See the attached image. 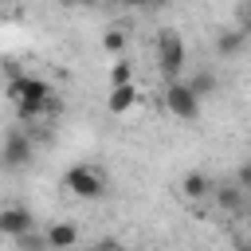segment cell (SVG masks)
Instances as JSON below:
<instances>
[{
	"instance_id": "9",
	"label": "cell",
	"mask_w": 251,
	"mask_h": 251,
	"mask_svg": "<svg viewBox=\"0 0 251 251\" xmlns=\"http://www.w3.org/2000/svg\"><path fill=\"white\" fill-rule=\"evenodd\" d=\"M188 86H192V90H196L200 98H208V94L216 90V75H208V71H196V75L188 78Z\"/></svg>"
},
{
	"instance_id": "8",
	"label": "cell",
	"mask_w": 251,
	"mask_h": 251,
	"mask_svg": "<svg viewBox=\"0 0 251 251\" xmlns=\"http://www.w3.org/2000/svg\"><path fill=\"white\" fill-rule=\"evenodd\" d=\"M43 243H47V247H71V243H78V231H75L71 224H55Z\"/></svg>"
},
{
	"instance_id": "16",
	"label": "cell",
	"mask_w": 251,
	"mask_h": 251,
	"mask_svg": "<svg viewBox=\"0 0 251 251\" xmlns=\"http://www.w3.org/2000/svg\"><path fill=\"white\" fill-rule=\"evenodd\" d=\"M59 4H67V8H71V4H82V0H59Z\"/></svg>"
},
{
	"instance_id": "15",
	"label": "cell",
	"mask_w": 251,
	"mask_h": 251,
	"mask_svg": "<svg viewBox=\"0 0 251 251\" xmlns=\"http://www.w3.org/2000/svg\"><path fill=\"white\" fill-rule=\"evenodd\" d=\"M122 4H129V8H145V4H153V0H122Z\"/></svg>"
},
{
	"instance_id": "11",
	"label": "cell",
	"mask_w": 251,
	"mask_h": 251,
	"mask_svg": "<svg viewBox=\"0 0 251 251\" xmlns=\"http://www.w3.org/2000/svg\"><path fill=\"white\" fill-rule=\"evenodd\" d=\"M239 43H243V31H227V35H220V39H216L220 55H231V51H239Z\"/></svg>"
},
{
	"instance_id": "12",
	"label": "cell",
	"mask_w": 251,
	"mask_h": 251,
	"mask_svg": "<svg viewBox=\"0 0 251 251\" xmlns=\"http://www.w3.org/2000/svg\"><path fill=\"white\" fill-rule=\"evenodd\" d=\"M184 192H188V196H204V192H208V176L188 173V176H184Z\"/></svg>"
},
{
	"instance_id": "14",
	"label": "cell",
	"mask_w": 251,
	"mask_h": 251,
	"mask_svg": "<svg viewBox=\"0 0 251 251\" xmlns=\"http://www.w3.org/2000/svg\"><path fill=\"white\" fill-rule=\"evenodd\" d=\"M239 188H251V165L239 169Z\"/></svg>"
},
{
	"instance_id": "4",
	"label": "cell",
	"mask_w": 251,
	"mask_h": 251,
	"mask_svg": "<svg viewBox=\"0 0 251 251\" xmlns=\"http://www.w3.org/2000/svg\"><path fill=\"white\" fill-rule=\"evenodd\" d=\"M157 63H161V71H165L169 78H176L180 67H184V43H180V35H176L173 27L157 35Z\"/></svg>"
},
{
	"instance_id": "20",
	"label": "cell",
	"mask_w": 251,
	"mask_h": 251,
	"mask_svg": "<svg viewBox=\"0 0 251 251\" xmlns=\"http://www.w3.org/2000/svg\"><path fill=\"white\" fill-rule=\"evenodd\" d=\"M247 224H251V216H247Z\"/></svg>"
},
{
	"instance_id": "5",
	"label": "cell",
	"mask_w": 251,
	"mask_h": 251,
	"mask_svg": "<svg viewBox=\"0 0 251 251\" xmlns=\"http://www.w3.org/2000/svg\"><path fill=\"white\" fill-rule=\"evenodd\" d=\"M27 157H31V141H27L24 133H8V145H4V165H8V169H20Z\"/></svg>"
},
{
	"instance_id": "19",
	"label": "cell",
	"mask_w": 251,
	"mask_h": 251,
	"mask_svg": "<svg viewBox=\"0 0 251 251\" xmlns=\"http://www.w3.org/2000/svg\"><path fill=\"white\" fill-rule=\"evenodd\" d=\"M82 4H90V0H82Z\"/></svg>"
},
{
	"instance_id": "13",
	"label": "cell",
	"mask_w": 251,
	"mask_h": 251,
	"mask_svg": "<svg viewBox=\"0 0 251 251\" xmlns=\"http://www.w3.org/2000/svg\"><path fill=\"white\" fill-rule=\"evenodd\" d=\"M110 82H114V86H118V82H133V67H129L126 59H118L114 71H110Z\"/></svg>"
},
{
	"instance_id": "10",
	"label": "cell",
	"mask_w": 251,
	"mask_h": 251,
	"mask_svg": "<svg viewBox=\"0 0 251 251\" xmlns=\"http://www.w3.org/2000/svg\"><path fill=\"white\" fill-rule=\"evenodd\" d=\"M102 47H106L110 55H122V51H126V31H106V35H102Z\"/></svg>"
},
{
	"instance_id": "2",
	"label": "cell",
	"mask_w": 251,
	"mask_h": 251,
	"mask_svg": "<svg viewBox=\"0 0 251 251\" xmlns=\"http://www.w3.org/2000/svg\"><path fill=\"white\" fill-rule=\"evenodd\" d=\"M165 106H169V114L173 118H180V122H196L200 118V94L188 86V82H169V90H165Z\"/></svg>"
},
{
	"instance_id": "3",
	"label": "cell",
	"mask_w": 251,
	"mask_h": 251,
	"mask_svg": "<svg viewBox=\"0 0 251 251\" xmlns=\"http://www.w3.org/2000/svg\"><path fill=\"white\" fill-rule=\"evenodd\" d=\"M63 184H67L78 200H94V196L106 192V180H102V173H98L94 165H75V169L63 176Z\"/></svg>"
},
{
	"instance_id": "7",
	"label": "cell",
	"mask_w": 251,
	"mask_h": 251,
	"mask_svg": "<svg viewBox=\"0 0 251 251\" xmlns=\"http://www.w3.org/2000/svg\"><path fill=\"white\" fill-rule=\"evenodd\" d=\"M133 102H137V90H133V82H118V86L110 90V102H106V106H110V114H126Z\"/></svg>"
},
{
	"instance_id": "18",
	"label": "cell",
	"mask_w": 251,
	"mask_h": 251,
	"mask_svg": "<svg viewBox=\"0 0 251 251\" xmlns=\"http://www.w3.org/2000/svg\"><path fill=\"white\" fill-rule=\"evenodd\" d=\"M153 4H169V0H153Z\"/></svg>"
},
{
	"instance_id": "6",
	"label": "cell",
	"mask_w": 251,
	"mask_h": 251,
	"mask_svg": "<svg viewBox=\"0 0 251 251\" xmlns=\"http://www.w3.org/2000/svg\"><path fill=\"white\" fill-rule=\"evenodd\" d=\"M27 227H31V216L24 208H4L0 212V231L4 235H24Z\"/></svg>"
},
{
	"instance_id": "1",
	"label": "cell",
	"mask_w": 251,
	"mask_h": 251,
	"mask_svg": "<svg viewBox=\"0 0 251 251\" xmlns=\"http://www.w3.org/2000/svg\"><path fill=\"white\" fill-rule=\"evenodd\" d=\"M8 98L20 102V114L24 118H35L43 106H51V86L39 82V78H12L8 82Z\"/></svg>"
},
{
	"instance_id": "17",
	"label": "cell",
	"mask_w": 251,
	"mask_h": 251,
	"mask_svg": "<svg viewBox=\"0 0 251 251\" xmlns=\"http://www.w3.org/2000/svg\"><path fill=\"white\" fill-rule=\"evenodd\" d=\"M247 24H251V0H247Z\"/></svg>"
}]
</instances>
